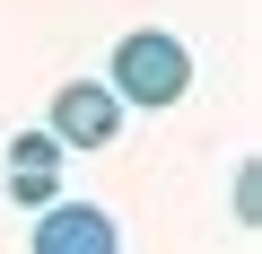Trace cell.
I'll return each instance as SVG.
<instances>
[{
  "label": "cell",
  "instance_id": "obj_1",
  "mask_svg": "<svg viewBox=\"0 0 262 254\" xmlns=\"http://www.w3.org/2000/svg\"><path fill=\"white\" fill-rule=\"evenodd\" d=\"M122 105H149V114H166V105H184V88H192V53H184V35H166V27H131L122 44H114V79H105Z\"/></svg>",
  "mask_w": 262,
  "mask_h": 254
},
{
  "label": "cell",
  "instance_id": "obj_2",
  "mask_svg": "<svg viewBox=\"0 0 262 254\" xmlns=\"http://www.w3.org/2000/svg\"><path fill=\"white\" fill-rule=\"evenodd\" d=\"M44 132H53L61 149H114L122 96H114L105 79H70V88H53V105H44Z\"/></svg>",
  "mask_w": 262,
  "mask_h": 254
},
{
  "label": "cell",
  "instance_id": "obj_3",
  "mask_svg": "<svg viewBox=\"0 0 262 254\" xmlns=\"http://www.w3.org/2000/svg\"><path fill=\"white\" fill-rule=\"evenodd\" d=\"M35 254H122V228L96 202H44L35 210Z\"/></svg>",
  "mask_w": 262,
  "mask_h": 254
},
{
  "label": "cell",
  "instance_id": "obj_4",
  "mask_svg": "<svg viewBox=\"0 0 262 254\" xmlns=\"http://www.w3.org/2000/svg\"><path fill=\"white\" fill-rule=\"evenodd\" d=\"M61 141L53 132H18L9 141V202L18 210H44V202H61Z\"/></svg>",
  "mask_w": 262,
  "mask_h": 254
}]
</instances>
